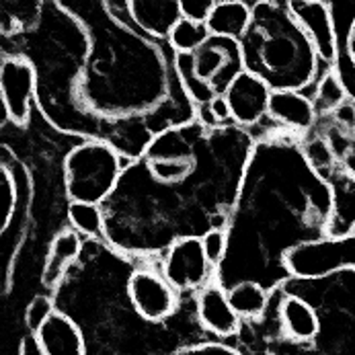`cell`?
Masks as SVG:
<instances>
[{
	"label": "cell",
	"instance_id": "f546056e",
	"mask_svg": "<svg viewBox=\"0 0 355 355\" xmlns=\"http://www.w3.org/2000/svg\"><path fill=\"white\" fill-rule=\"evenodd\" d=\"M354 234H355V228H354Z\"/></svg>",
	"mask_w": 355,
	"mask_h": 355
},
{
	"label": "cell",
	"instance_id": "e0dca14e",
	"mask_svg": "<svg viewBox=\"0 0 355 355\" xmlns=\"http://www.w3.org/2000/svg\"><path fill=\"white\" fill-rule=\"evenodd\" d=\"M279 320L292 341H312L320 333V316L300 296H286L279 304Z\"/></svg>",
	"mask_w": 355,
	"mask_h": 355
},
{
	"label": "cell",
	"instance_id": "4fadbf2b",
	"mask_svg": "<svg viewBox=\"0 0 355 355\" xmlns=\"http://www.w3.org/2000/svg\"><path fill=\"white\" fill-rule=\"evenodd\" d=\"M198 318L205 331L218 337H232L241 331V316L228 300L226 288L207 284L198 294Z\"/></svg>",
	"mask_w": 355,
	"mask_h": 355
},
{
	"label": "cell",
	"instance_id": "3957f363",
	"mask_svg": "<svg viewBox=\"0 0 355 355\" xmlns=\"http://www.w3.org/2000/svg\"><path fill=\"white\" fill-rule=\"evenodd\" d=\"M123 160L111 144L101 140L78 142L64 160V185L70 202L105 203L119 187Z\"/></svg>",
	"mask_w": 355,
	"mask_h": 355
},
{
	"label": "cell",
	"instance_id": "44dd1931",
	"mask_svg": "<svg viewBox=\"0 0 355 355\" xmlns=\"http://www.w3.org/2000/svg\"><path fill=\"white\" fill-rule=\"evenodd\" d=\"M207 40H209V31L205 25L181 19L168 37V46L175 53H193L196 50H200Z\"/></svg>",
	"mask_w": 355,
	"mask_h": 355
},
{
	"label": "cell",
	"instance_id": "2e32d148",
	"mask_svg": "<svg viewBox=\"0 0 355 355\" xmlns=\"http://www.w3.org/2000/svg\"><path fill=\"white\" fill-rule=\"evenodd\" d=\"M37 339L48 355H87L80 329L62 312H55L42 327Z\"/></svg>",
	"mask_w": 355,
	"mask_h": 355
},
{
	"label": "cell",
	"instance_id": "ba28073f",
	"mask_svg": "<svg viewBox=\"0 0 355 355\" xmlns=\"http://www.w3.org/2000/svg\"><path fill=\"white\" fill-rule=\"evenodd\" d=\"M288 10L310 40L318 60L333 68L337 60V31L329 0H288Z\"/></svg>",
	"mask_w": 355,
	"mask_h": 355
},
{
	"label": "cell",
	"instance_id": "ffe728a7",
	"mask_svg": "<svg viewBox=\"0 0 355 355\" xmlns=\"http://www.w3.org/2000/svg\"><path fill=\"white\" fill-rule=\"evenodd\" d=\"M68 220H70L72 228L78 234L95 236V239L105 232V222H107L101 205L80 202H70V205H68Z\"/></svg>",
	"mask_w": 355,
	"mask_h": 355
},
{
	"label": "cell",
	"instance_id": "9c48e42d",
	"mask_svg": "<svg viewBox=\"0 0 355 355\" xmlns=\"http://www.w3.org/2000/svg\"><path fill=\"white\" fill-rule=\"evenodd\" d=\"M271 89L259 76L251 72H243L226 91L224 99L230 107L232 121L239 125H254L265 115H269V99Z\"/></svg>",
	"mask_w": 355,
	"mask_h": 355
},
{
	"label": "cell",
	"instance_id": "8992f818",
	"mask_svg": "<svg viewBox=\"0 0 355 355\" xmlns=\"http://www.w3.org/2000/svg\"><path fill=\"white\" fill-rule=\"evenodd\" d=\"M0 97L6 117L15 125H25L31 115V101L37 97V70L25 55H4L0 64Z\"/></svg>",
	"mask_w": 355,
	"mask_h": 355
},
{
	"label": "cell",
	"instance_id": "7402d4cb",
	"mask_svg": "<svg viewBox=\"0 0 355 355\" xmlns=\"http://www.w3.org/2000/svg\"><path fill=\"white\" fill-rule=\"evenodd\" d=\"M345 87L341 85L339 76L329 70L316 85V97H314V109L316 111H337L343 103L347 101Z\"/></svg>",
	"mask_w": 355,
	"mask_h": 355
},
{
	"label": "cell",
	"instance_id": "484cf974",
	"mask_svg": "<svg viewBox=\"0 0 355 355\" xmlns=\"http://www.w3.org/2000/svg\"><path fill=\"white\" fill-rule=\"evenodd\" d=\"M207 105H209V111H211V115H214V119H216L218 125H224V123L232 121L230 107H228V103H226L224 97H216L214 101L207 103Z\"/></svg>",
	"mask_w": 355,
	"mask_h": 355
},
{
	"label": "cell",
	"instance_id": "277c9868",
	"mask_svg": "<svg viewBox=\"0 0 355 355\" xmlns=\"http://www.w3.org/2000/svg\"><path fill=\"white\" fill-rule=\"evenodd\" d=\"M286 269L300 279H320L335 271H355V234L300 245L286 254Z\"/></svg>",
	"mask_w": 355,
	"mask_h": 355
},
{
	"label": "cell",
	"instance_id": "5b68a950",
	"mask_svg": "<svg viewBox=\"0 0 355 355\" xmlns=\"http://www.w3.org/2000/svg\"><path fill=\"white\" fill-rule=\"evenodd\" d=\"M211 271L214 267L203 253L202 236H183L168 245L162 275L177 292H202L211 279Z\"/></svg>",
	"mask_w": 355,
	"mask_h": 355
},
{
	"label": "cell",
	"instance_id": "7c38bea8",
	"mask_svg": "<svg viewBox=\"0 0 355 355\" xmlns=\"http://www.w3.org/2000/svg\"><path fill=\"white\" fill-rule=\"evenodd\" d=\"M128 12L142 33L160 42H168L181 21L179 0H128Z\"/></svg>",
	"mask_w": 355,
	"mask_h": 355
},
{
	"label": "cell",
	"instance_id": "5bb4252c",
	"mask_svg": "<svg viewBox=\"0 0 355 355\" xmlns=\"http://www.w3.org/2000/svg\"><path fill=\"white\" fill-rule=\"evenodd\" d=\"M253 21V6L243 0H216L205 23L209 35L241 42Z\"/></svg>",
	"mask_w": 355,
	"mask_h": 355
},
{
	"label": "cell",
	"instance_id": "f1b7e54d",
	"mask_svg": "<svg viewBox=\"0 0 355 355\" xmlns=\"http://www.w3.org/2000/svg\"><path fill=\"white\" fill-rule=\"evenodd\" d=\"M343 166H345L347 171H352L355 175V142L354 144H349L347 153L343 156Z\"/></svg>",
	"mask_w": 355,
	"mask_h": 355
},
{
	"label": "cell",
	"instance_id": "cb8c5ba5",
	"mask_svg": "<svg viewBox=\"0 0 355 355\" xmlns=\"http://www.w3.org/2000/svg\"><path fill=\"white\" fill-rule=\"evenodd\" d=\"M55 314L53 310V302L48 296H35L29 304H27V310H25V324L29 327V331L33 335H37L42 331V327L50 320L51 316Z\"/></svg>",
	"mask_w": 355,
	"mask_h": 355
},
{
	"label": "cell",
	"instance_id": "8fae6325",
	"mask_svg": "<svg viewBox=\"0 0 355 355\" xmlns=\"http://www.w3.org/2000/svg\"><path fill=\"white\" fill-rule=\"evenodd\" d=\"M333 196L327 239H343L354 234L355 228V175L345 166H333L320 175Z\"/></svg>",
	"mask_w": 355,
	"mask_h": 355
},
{
	"label": "cell",
	"instance_id": "7a4b0ae2",
	"mask_svg": "<svg viewBox=\"0 0 355 355\" xmlns=\"http://www.w3.org/2000/svg\"><path fill=\"white\" fill-rule=\"evenodd\" d=\"M175 70L193 105H207L216 97H224L230 85L245 72L241 44L209 35L193 53H177Z\"/></svg>",
	"mask_w": 355,
	"mask_h": 355
},
{
	"label": "cell",
	"instance_id": "d6986e66",
	"mask_svg": "<svg viewBox=\"0 0 355 355\" xmlns=\"http://www.w3.org/2000/svg\"><path fill=\"white\" fill-rule=\"evenodd\" d=\"M226 292H228L230 304L241 318L261 316L269 298L267 290L259 282H251V279H241L232 284L230 288H226Z\"/></svg>",
	"mask_w": 355,
	"mask_h": 355
},
{
	"label": "cell",
	"instance_id": "4316f807",
	"mask_svg": "<svg viewBox=\"0 0 355 355\" xmlns=\"http://www.w3.org/2000/svg\"><path fill=\"white\" fill-rule=\"evenodd\" d=\"M19 355H48L44 352V347H42V343H40V339H37V335H27V337H23L21 339V343H19Z\"/></svg>",
	"mask_w": 355,
	"mask_h": 355
},
{
	"label": "cell",
	"instance_id": "52a82bcc",
	"mask_svg": "<svg viewBox=\"0 0 355 355\" xmlns=\"http://www.w3.org/2000/svg\"><path fill=\"white\" fill-rule=\"evenodd\" d=\"M128 296L140 318L160 322L168 318L179 304L177 290L164 275L148 267H138L128 279Z\"/></svg>",
	"mask_w": 355,
	"mask_h": 355
},
{
	"label": "cell",
	"instance_id": "9a60e30c",
	"mask_svg": "<svg viewBox=\"0 0 355 355\" xmlns=\"http://www.w3.org/2000/svg\"><path fill=\"white\" fill-rule=\"evenodd\" d=\"M269 117L288 130L302 132L316 119L314 103L298 91H273L269 99Z\"/></svg>",
	"mask_w": 355,
	"mask_h": 355
},
{
	"label": "cell",
	"instance_id": "ac0fdd59",
	"mask_svg": "<svg viewBox=\"0 0 355 355\" xmlns=\"http://www.w3.org/2000/svg\"><path fill=\"white\" fill-rule=\"evenodd\" d=\"M83 251V241L76 230H62L60 234L53 236L50 249H48V259L44 265V282L46 286H58L68 271V267L78 259Z\"/></svg>",
	"mask_w": 355,
	"mask_h": 355
},
{
	"label": "cell",
	"instance_id": "6da1fadb",
	"mask_svg": "<svg viewBox=\"0 0 355 355\" xmlns=\"http://www.w3.org/2000/svg\"><path fill=\"white\" fill-rule=\"evenodd\" d=\"M245 70L259 76L271 91H298L310 87L320 60L310 40L288 10V2H254L253 21L239 42Z\"/></svg>",
	"mask_w": 355,
	"mask_h": 355
},
{
	"label": "cell",
	"instance_id": "603a6c76",
	"mask_svg": "<svg viewBox=\"0 0 355 355\" xmlns=\"http://www.w3.org/2000/svg\"><path fill=\"white\" fill-rule=\"evenodd\" d=\"M203 253L207 257L209 265L222 267L226 261V254L230 249V239H228V230L224 228H214V230H205L202 234Z\"/></svg>",
	"mask_w": 355,
	"mask_h": 355
},
{
	"label": "cell",
	"instance_id": "d4e9b609",
	"mask_svg": "<svg viewBox=\"0 0 355 355\" xmlns=\"http://www.w3.org/2000/svg\"><path fill=\"white\" fill-rule=\"evenodd\" d=\"M216 6V0H179V8H181V19L205 25L211 10Z\"/></svg>",
	"mask_w": 355,
	"mask_h": 355
},
{
	"label": "cell",
	"instance_id": "83f0119b",
	"mask_svg": "<svg viewBox=\"0 0 355 355\" xmlns=\"http://www.w3.org/2000/svg\"><path fill=\"white\" fill-rule=\"evenodd\" d=\"M179 355H239L234 354L228 347H220V345H203V347H196V349H185Z\"/></svg>",
	"mask_w": 355,
	"mask_h": 355
},
{
	"label": "cell",
	"instance_id": "30bf717a",
	"mask_svg": "<svg viewBox=\"0 0 355 355\" xmlns=\"http://www.w3.org/2000/svg\"><path fill=\"white\" fill-rule=\"evenodd\" d=\"M335 31L337 60L333 72L345 87L347 97L355 103V0H329Z\"/></svg>",
	"mask_w": 355,
	"mask_h": 355
}]
</instances>
